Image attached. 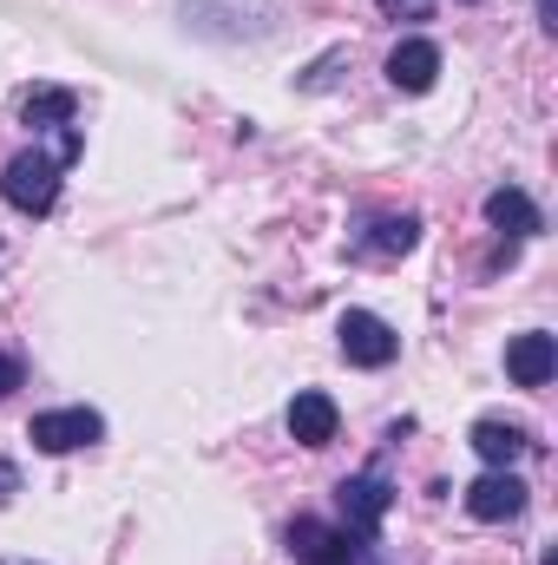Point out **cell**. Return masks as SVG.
<instances>
[{
  "instance_id": "6da1fadb",
  "label": "cell",
  "mask_w": 558,
  "mask_h": 565,
  "mask_svg": "<svg viewBox=\"0 0 558 565\" xmlns=\"http://www.w3.org/2000/svg\"><path fill=\"white\" fill-rule=\"evenodd\" d=\"M60 171H66V164H60L53 151H40V145H33V151H13L7 171H0V198H7L13 211H26V217H46V211L60 204Z\"/></svg>"
},
{
  "instance_id": "7a4b0ae2",
  "label": "cell",
  "mask_w": 558,
  "mask_h": 565,
  "mask_svg": "<svg viewBox=\"0 0 558 565\" xmlns=\"http://www.w3.org/2000/svg\"><path fill=\"white\" fill-rule=\"evenodd\" d=\"M335 507H342V533H355L362 546H375V533H382V520L395 507V487L368 467V473H355V480L335 487Z\"/></svg>"
},
{
  "instance_id": "3957f363",
  "label": "cell",
  "mask_w": 558,
  "mask_h": 565,
  "mask_svg": "<svg viewBox=\"0 0 558 565\" xmlns=\"http://www.w3.org/2000/svg\"><path fill=\"white\" fill-rule=\"evenodd\" d=\"M289 559L296 565H368V546H362L355 533H342V526L302 513V520L289 526Z\"/></svg>"
},
{
  "instance_id": "277c9868",
  "label": "cell",
  "mask_w": 558,
  "mask_h": 565,
  "mask_svg": "<svg viewBox=\"0 0 558 565\" xmlns=\"http://www.w3.org/2000/svg\"><path fill=\"white\" fill-rule=\"evenodd\" d=\"M26 440L40 454H79V447L106 440V415L99 408H46V415L26 422Z\"/></svg>"
},
{
  "instance_id": "5b68a950",
  "label": "cell",
  "mask_w": 558,
  "mask_h": 565,
  "mask_svg": "<svg viewBox=\"0 0 558 565\" xmlns=\"http://www.w3.org/2000/svg\"><path fill=\"white\" fill-rule=\"evenodd\" d=\"M335 335H342V355H348L355 369H388V362L401 355V335H395L375 309H348V316L335 322Z\"/></svg>"
},
{
  "instance_id": "8992f818",
  "label": "cell",
  "mask_w": 558,
  "mask_h": 565,
  "mask_svg": "<svg viewBox=\"0 0 558 565\" xmlns=\"http://www.w3.org/2000/svg\"><path fill=\"white\" fill-rule=\"evenodd\" d=\"M526 480L513 473V467H486L473 487H466V513L480 520V526H506V520H519L526 513Z\"/></svg>"
},
{
  "instance_id": "52a82bcc",
  "label": "cell",
  "mask_w": 558,
  "mask_h": 565,
  "mask_svg": "<svg viewBox=\"0 0 558 565\" xmlns=\"http://www.w3.org/2000/svg\"><path fill=\"white\" fill-rule=\"evenodd\" d=\"M420 244V217L415 211H388V217H368L355 237H348V250L355 257H408Z\"/></svg>"
},
{
  "instance_id": "ba28073f",
  "label": "cell",
  "mask_w": 558,
  "mask_h": 565,
  "mask_svg": "<svg viewBox=\"0 0 558 565\" xmlns=\"http://www.w3.org/2000/svg\"><path fill=\"white\" fill-rule=\"evenodd\" d=\"M506 375H513V388H546L558 375V342L546 329L513 335V342H506Z\"/></svg>"
},
{
  "instance_id": "9c48e42d",
  "label": "cell",
  "mask_w": 558,
  "mask_h": 565,
  "mask_svg": "<svg viewBox=\"0 0 558 565\" xmlns=\"http://www.w3.org/2000/svg\"><path fill=\"white\" fill-rule=\"evenodd\" d=\"M335 427H342V408H335L322 388H302V395L289 402V440H296V447H329Z\"/></svg>"
},
{
  "instance_id": "30bf717a",
  "label": "cell",
  "mask_w": 558,
  "mask_h": 565,
  "mask_svg": "<svg viewBox=\"0 0 558 565\" xmlns=\"http://www.w3.org/2000/svg\"><path fill=\"white\" fill-rule=\"evenodd\" d=\"M433 79H440V46L433 40H401L388 53V86L395 93H433Z\"/></svg>"
},
{
  "instance_id": "8fae6325",
  "label": "cell",
  "mask_w": 558,
  "mask_h": 565,
  "mask_svg": "<svg viewBox=\"0 0 558 565\" xmlns=\"http://www.w3.org/2000/svg\"><path fill=\"white\" fill-rule=\"evenodd\" d=\"M486 224H493V231H506V237H539V231H546L539 204H533L519 184H500V191H486Z\"/></svg>"
},
{
  "instance_id": "7c38bea8",
  "label": "cell",
  "mask_w": 558,
  "mask_h": 565,
  "mask_svg": "<svg viewBox=\"0 0 558 565\" xmlns=\"http://www.w3.org/2000/svg\"><path fill=\"white\" fill-rule=\"evenodd\" d=\"M20 119H26L33 132H66V126L79 119V99H73L66 86H40V93L20 99Z\"/></svg>"
},
{
  "instance_id": "4fadbf2b",
  "label": "cell",
  "mask_w": 558,
  "mask_h": 565,
  "mask_svg": "<svg viewBox=\"0 0 558 565\" xmlns=\"http://www.w3.org/2000/svg\"><path fill=\"white\" fill-rule=\"evenodd\" d=\"M466 440H473V454H480L486 467H513V460L533 447V434H526V427H513V422H473Z\"/></svg>"
},
{
  "instance_id": "5bb4252c",
  "label": "cell",
  "mask_w": 558,
  "mask_h": 565,
  "mask_svg": "<svg viewBox=\"0 0 558 565\" xmlns=\"http://www.w3.org/2000/svg\"><path fill=\"white\" fill-rule=\"evenodd\" d=\"M20 382H26V369H20V355H7V349H0V402H7V395H13Z\"/></svg>"
},
{
  "instance_id": "9a60e30c",
  "label": "cell",
  "mask_w": 558,
  "mask_h": 565,
  "mask_svg": "<svg viewBox=\"0 0 558 565\" xmlns=\"http://www.w3.org/2000/svg\"><path fill=\"white\" fill-rule=\"evenodd\" d=\"M382 13H395V20H427L433 0H382Z\"/></svg>"
},
{
  "instance_id": "2e32d148",
  "label": "cell",
  "mask_w": 558,
  "mask_h": 565,
  "mask_svg": "<svg viewBox=\"0 0 558 565\" xmlns=\"http://www.w3.org/2000/svg\"><path fill=\"white\" fill-rule=\"evenodd\" d=\"M13 493H20V467H13V460H0V507H7Z\"/></svg>"
},
{
  "instance_id": "e0dca14e",
  "label": "cell",
  "mask_w": 558,
  "mask_h": 565,
  "mask_svg": "<svg viewBox=\"0 0 558 565\" xmlns=\"http://www.w3.org/2000/svg\"><path fill=\"white\" fill-rule=\"evenodd\" d=\"M539 26H546V33H552V26H558V13H552V0H539Z\"/></svg>"
}]
</instances>
